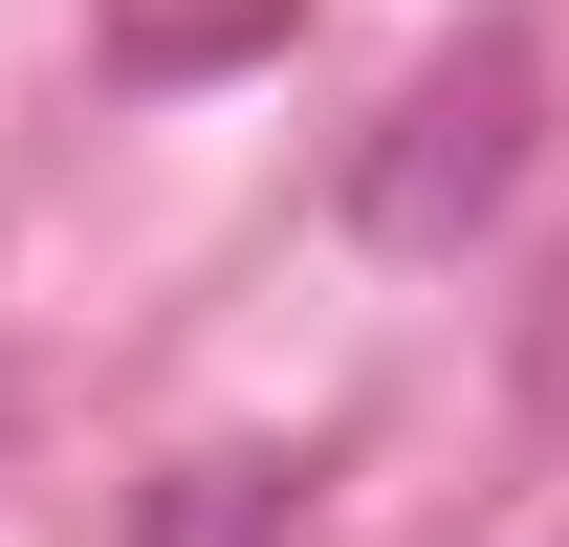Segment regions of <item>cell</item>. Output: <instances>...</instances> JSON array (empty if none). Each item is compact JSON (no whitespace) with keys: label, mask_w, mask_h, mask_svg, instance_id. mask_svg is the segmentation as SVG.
<instances>
[{"label":"cell","mask_w":569,"mask_h":547,"mask_svg":"<svg viewBox=\"0 0 569 547\" xmlns=\"http://www.w3.org/2000/svg\"><path fill=\"white\" fill-rule=\"evenodd\" d=\"M284 504H307L284 460H176V481L132 504V547H284Z\"/></svg>","instance_id":"2"},{"label":"cell","mask_w":569,"mask_h":547,"mask_svg":"<svg viewBox=\"0 0 569 547\" xmlns=\"http://www.w3.org/2000/svg\"><path fill=\"white\" fill-rule=\"evenodd\" d=\"M526 153H548V67L482 22V44L417 67V88H395V132L351 153V241H372V263H460V241L526 198Z\"/></svg>","instance_id":"1"}]
</instances>
